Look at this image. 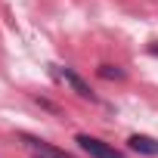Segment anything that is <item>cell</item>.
Here are the masks:
<instances>
[{"instance_id": "obj_1", "label": "cell", "mask_w": 158, "mask_h": 158, "mask_svg": "<svg viewBox=\"0 0 158 158\" xmlns=\"http://www.w3.org/2000/svg\"><path fill=\"white\" fill-rule=\"evenodd\" d=\"M74 143L81 146L90 158H124V152H118L115 146H109V143H102V139H96V136H90V133H77Z\"/></svg>"}, {"instance_id": "obj_2", "label": "cell", "mask_w": 158, "mask_h": 158, "mask_svg": "<svg viewBox=\"0 0 158 158\" xmlns=\"http://www.w3.org/2000/svg\"><path fill=\"white\" fill-rule=\"evenodd\" d=\"M56 74H59V81H65V84H68V87H71L77 96H81V99L96 102V93H93V90H90V87H87V84H84V81H81V77H77V74H74L68 65H65V68H56Z\"/></svg>"}, {"instance_id": "obj_3", "label": "cell", "mask_w": 158, "mask_h": 158, "mask_svg": "<svg viewBox=\"0 0 158 158\" xmlns=\"http://www.w3.org/2000/svg\"><path fill=\"white\" fill-rule=\"evenodd\" d=\"M25 139V146L37 155V158H71V155H65L62 149H56V146H50V143H44V139H34V136H22Z\"/></svg>"}, {"instance_id": "obj_4", "label": "cell", "mask_w": 158, "mask_h": 158, "mask_svg": "<svg viewBox=\"0 0 158 158\" xmlns=\"http://www.w3.org/2000/svg\"><path fill=\"white\" fill-rule=\"evenodd\" d=\"M127 146H130L133 152H139V155L158 158V139H152V136H146V133H133V136L127 139Z\"/></svg>"}, {"instance_id": "obj_5", "label": "cell", "mask_w": 158, "mask_h": 158, "mask_svg": "<svg viewBox=\"0 0 158 158\" xmlns=\"http://www.w3.org/2000/svg\"><path fill=\"white\" fill-rule=\"evenodd\" d=\"M99 74H102V77H109V81H112V77H115V81H121V77H124V71H121L118 65H115V68H112V65H102V68H99Z\"/></svg>"}, {"instance_id": "obj_6", "label": "cell", "mask_w": 158, "mask_h": 158, "mask_svg": "<svg viewBox=\"0 0 158 158\" xmlns=\"http://www.w3.org/2000/svg\"><path fill=\"white\" fill-rule=\"evenodd\" d=\"M149 53H152V56H158V44H155V47H149Z\"/></svg>"}]
</instances>
